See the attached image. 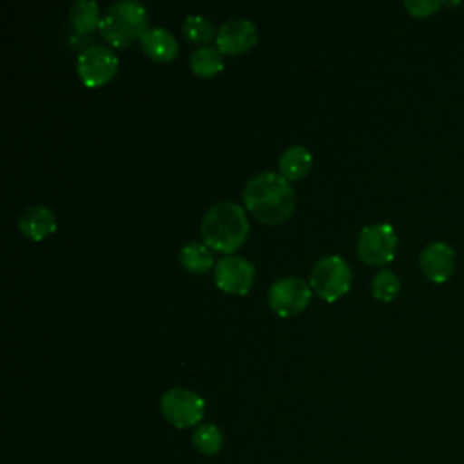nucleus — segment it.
I'll return each mask as SVG.
<instances>
[{"label":"nucleus","mask_w":464,"mask_h":464,"mask_svg":"<svg viewBox=\"0 0 464 464\" xmlns=\"http://www.w3.org/2000/svg\"><path fill=\"white\" fill-rule=\"evenodd\" d=\"M243 201L248 212L261 223L279 225L292 216L295 196L285 176L265 170L246 181Z\"/></svg>","instance_id":"obj_1"},{"label":"nucleus","mask_w":464,"mask_h":464,"mask_svg":"<svg viewBox=\"0 0 464 464\" xmlns=\"http://www.w3.org/2000/svg\"><path fill=\"white\" fill-rule=\"evenodd\" d=\"M248 228L246 212L241 205L218 201L203 216L201 237L212 250L230 256L245 243Z\"/></svg>","instance_id":"obj_2"},{"label":"nucleus","mask_w":464,"mask_h":464,"mask_svg":"<svg viewBox=\"0 0 464 464\" xmlns=\"http://www.w3.org/2000/svg\"><path fill=\"white\" fill-rule=\"evenodd\" d=\"M147 7L138 0L112 2L102 18V36L114 47H127L141 38L147 27Z\"/></svg>","instance_id":"obj_3"},{"label":"nucleus","mask_w":464,"mask_h":464,"mask_svg":"<svg viewBox=\"0 0 464 464\" xmlns=\"http://www.w3.org/2000/svg\"><path fill=\"white\" fill-rule=\"evenodd\" d=\"M310 286L321 299L337 301L352 286V268L341 256H324L312 268Z\"/></svg>","instance_id":"obj_4"},{"label":"nucleus","mask_w":464,"mask_h":464,"mask_svg":"<svg viewBox=\"0 0 464 464\" xmlns=\"http://www.w3.org/2000/svg\"><path fill=\"white\" fill-rule=\"evenodd\" d=\"M160 411L169 424L185 430L201 424L205 401L188 388H170L160 399Z\"/></svg>","instance_id":"obj_5"},{"label":"nucleus","mask_w":464,"mask_h":464,"mask_svg":"<svg viewBox=\"0 0 464 464\" xmlns=\"http://www.w3.org/2000/svg\"><path fill=\"white\" fill-rule=\"evenodd\" d=\"M312 297L310 285L299 276H285L268 288V306L279 317H290L303 312Z\"/></svg>","instance_id":"obj_6"},{"label":"nucleus","mask_w":464,"mask_h":464,"mask_svg":"<svg viewBox=\"0 0 464 464\" xmlns=\"http://www.w3.org/2000/svg\"><path fill=\"white\" fill-rule=\"evenodd\" d=\"M397 250V234L388 223H372L362 227L357 239L359 257L372 266L390 263Z\"/></svg>","instance_id":"obj_7"},{"label":"nucleus","mask_w":464,"mask_h":464,"mask_svg":"<svg viewBox=\"0 0 464 464\" xmlns=\"http://www.w3.org/2000/svg\"><path fill=\"white\" fill-rule=\"evenodd\" d=\"M76 71L87 87H102L116 76L118 58L111 47L94 44L80 53L76 60Z\"/></svg>","instance_id":"obj_8"},{"label":"nucleus","mask_w":464,"mask_h":464,"mask_svg":"<svg viewBox=\"0 0 464 464\" xmlns=\"http://www.w3.org/2000/svg\"><path fill=\"white\" fill-rule=\"evenodd\" d=\"M256 277V266L236 254L221 257L216 266H214V281L219 290L225 294H234V295H245Z\"/></svg>","instance_id":"obj_9"},{"label":"nucleus","mask_w":464,"mask_h":464,"mask_svg":"<svg viewBox=\"0 0 464 464\" xmlns=\"http://www.w3.org/2000/svg\"><path fill=\"white\" fill-rule=\"evenodd\" d=\"M257 42V27L252 20L236 16L223 22L216 33V44L221 53L241 54Z\"/></svg>","instance_id":"obj_10"},{"label":"nucleus","mask_w":464,"mask_h":464,"mask_svg":"<svg viewBox=\"0 0 464 464\" xmlns=\"http://www.w3.org/2000/svg\"><path fill=\"white\" fill-rule=\"evenodd\" d=\"M422 274L433 283H444L455 270V252L450 245L437 241L424 246L419 257Z\"/></svg>","instance_id":"obj_11"},{"label":"nucleus","mask_w":464,"mask_h":464,"mask_svg":"<svg viewBox=\"0 0 464 464\" xmlns=\"http://www.w3.org/2000/svg\"><path fill=\"white\" fill-rule=\"evenodd\" d=\"M18 230L33 241H42L56 230V214L44 203L29 205L18 218Z\"/></svg>","instance_id":"obj_12"},{"label":"nucleus","mask_w":464,"mask_h":464,"mask_svg":"<svg viewBox=\"0 0 464 464\" xmlns=\"http://www.w3.org/2000/svg\"><path fill=\"white\" fill-rule=\"evenodd\" d=\"M140 42L143 53L156 62H170L179 51L176 36L165 27H149Z\"/></svg>","instance_id":"obj_13"},{"label":"nucleus","mask_w":464,"mask_h":464,"mask_svg":"<svg viewBox=\"0 0 464 464\" xmlns=\"http://www.w3.org/2000/svg\"><path fill=\"white\" fill-rule=\"evenodd\" d=\"M312 169V152L304 145H290L279 156V170L288 181L304 178Z\"/></svg>","instance_id":"obj_14"},{"label":"nucleus","mask_w":464,"mask_h":464,"mask_svg":"<svg viewBox=\"0 0 464 464\" xmlns=\"http://www.w3.org/2000/svg\"><path fill=\"white\" fill-rule=\"evenodd\" d=\"M190 69L196 76L201 78H210L216 76L218 72H221L223 69V53L218 47H210V45H201L198 47L192 54H190Z\"/></svg>","instance_id":"obj_15"},{"label":"nucleus","mask_w":464,"mask_h":464,"mask_svg":"<svg viewBox=\"0 0 464 464\" xmlns=\"http://www.w3.org/2000/svg\"><path fill=\"white\" fill-rule=\"evenodd\" d=\"M179 261L187 272L203 274L214 266V257L205 243L188 241L179 250Z\"/></svg>","instance_id":"obj_16"},{"label":"nucleus","mask_w":464,"mask_h":464,"mask_svg":"<svg viewBox=\"0 0 464 464\" xmlns=\"http://www.w3.org/2000/svg\"><path fill=\"white\" fill-rule=\"evenodd\" d=\"M102 18L100 5L94 0H76L69 9L71 24L82 33H91L100 27Z\"/></svg>","instance_id":"obj_17"},{"label":"nucleus","mask_w":464,"mask_h":464,"mask_svg":"<svg viewBox=\"0 0 464 464\" xmlns=\"http://www.w3.org/2000/svg\"><path fill=\"white\" fill-rule=\"evenodd\" d=\"M225 442L223 431L212 422H201L192 431V446L201 455H216Z\"/></svg>","instance_id":"obj_18"},{"label":"nucleus","mask_w":464,"mask_h":464,"mask_svg":"<svg viewBox=\"0 0 464 464\" xmlns=\"http://www.w3.org/2000/svg\"><path fill=\"white\" fill-rule=\"evenodd\" d=\"M401 292V279L390 268L379 270L372 279V295L379 301H393Z\"/></svg>","instance_id":"obj_19"},{"label":"nucleus","mask_w":464,"mask_h":464,"mask_svg":"<svg viewBox=\"0 0 464 464\" xmlns=\"http://www.w3.org/2000/svg\"><path fill=\"white\" fill-rule=\"evenodd\" d=\"M181 33L192 44H207L214 36L216 29L208 18L201 14H188L183 20Z\"/></svg>","instance_id":"obj_20"},{"label":"nucleus","mask_w":464,"mask_h":464,"mask_svg":"<svg viewBox=\"0 0 464 464\" xmlns=\"http://www.w3.org/2000/svg\"><path fill=\"white\" fill-rule=\"evenodd\" d=\"M402 5L413 16H430L442 5V2L440 0H404Z\"/></svg>","instance_id":"obj_21"}]
</instances>
